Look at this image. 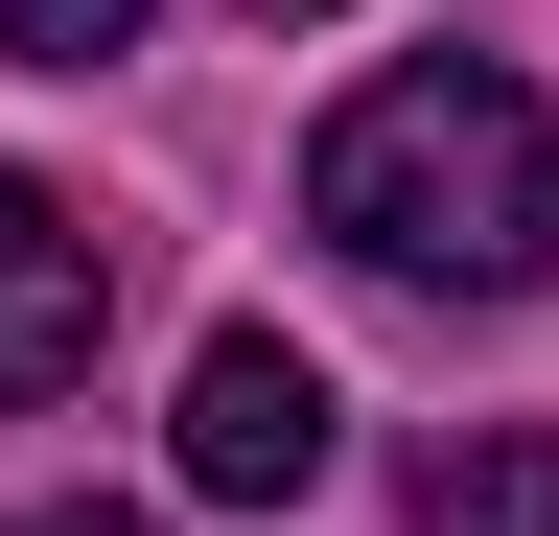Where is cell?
<instances>
[{
  "mask_svg": "<svg viewBox=\"0 0 559 536\" xmlns=\"http://www.w3.org/2000/svg\"><path fill=\"white\" fill-rule=\"evenodd\" d=\"M257 24H326V0H257Z\"/></svg>",
  "mask_w": 559,
  "mask_h": 536,
  "instance_id": "obj_7",
  "label": "cell"
},
{
  "mask_svg": "<svg viewBox=\"0 0 559 536\" xmlns=\"http://www.w3.org/2000/svg\"><path fill=\"white\" fill-rule=\"evenodd\" d=\"M419 536H559V420H466V443H419Z\"/></svg>",
  "mask_w": 559,
  "mask_h": 536,
  "instance_id": "obj_4",
  "label": "cell"
},
{
  "mask_svg": "<svg viewBox=\"0 0 559 536\" xmlns=\"http://www.w3.org/2000/svg\"><path fill=\"white\" fill-rule=\"evenodd\" d=\"M0 47L24 71H94V47H140V0H0Z\"/></svg>",
  "mask_w": 559,
  "mask_h": 536,
  "instance_id": "obj_5",
  "label": "cell"
},
{
  "mask_svg": "<svg viewBox=\"0 0 559 536\" xmlns=\"http://www.w3.org/2000/svg\"><path fill=\"white\" fill-rule=\"evenodd\" d=\"M94 326H117V234L70 211V187H24V164H0V420L94 373Z\"/></svg>",
  "mask_w": 559,
  "mask_h": 536,
  "instance_id": "obj_3",
  "label": "cell"
},
{
  "mask_svg": "<svg viewBox=\"0 0 559 536\" xmlns=\"http://www.w3.org/2000/svg\"><path fill=\"white\" fill-rule=\"evenodd\" d=\"M326 443H349V396L280 350V326H210V350H187V490H210V513L326 490Z\"/></svg>",
  "mask_w": 559,
  "mask_h": 536,
  "instance_id": "obj_2",
  "label": "cell"
},
{
  "mask_svg": "<svg viewBox=\"0 0 559 536\" xmlns=\"http://www.w3.org/2000/svg\"><path fill=\"white\" fill-rule=\"evenodd\" d=\"M47 536H140V513H47Z\"/></svg>",
  "mask_w": 559,
  "mask_h": 536,
  "instance_id": "obj_6",
  "label": "cell"
},
{
  "mask_svg": "<svg viewBox=\"0 0 559 536\" xmlns=\"http://www.w3.org/2000/svg\"><path fill=\"white\" fill-rule=\"evenodd\" d=\"M304 234L373 257V281H419V303H513L559 257V117L513 71H466V47H419V71H373L304 141Z\"/></svg>",
  "mask_w": 559,
  "mask_h": 536,
  "instance_id": "obj_1",
  "label": "cell"
}]
</instances>
